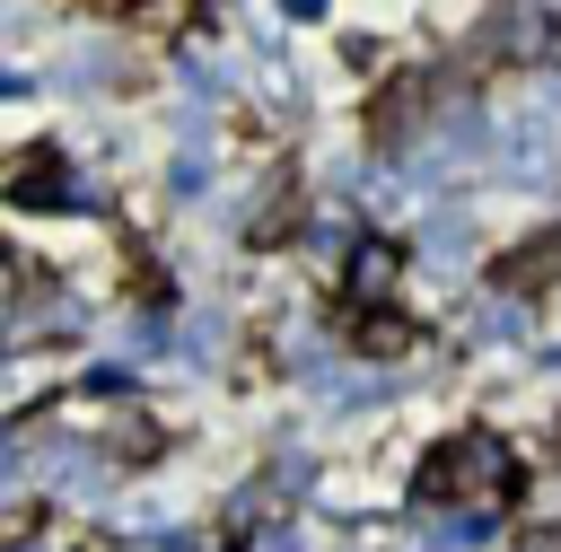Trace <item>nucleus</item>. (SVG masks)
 I'll use <instances>...</instances> for the list:
<instances>
[{"instance_id":"obj_1","label":"nucleus","mask_w":561,"mask_h":552,"mask_svg":"<svg viewBox=\"0 0 561 552\" xmlns=\"http://www.w3.org/2000/svg\"><path fill=\"white\" fill-rule=\"evenodd\" d=\"M517 482V456L500 429H456L421 456V499L430 508H500Z\"/></svg>"},{"instance_id":"obj_2","label":"nucleus","mask_w":561,"mask_h":552,"mask_svg":"<svg viewBox=\"0 0 561 552\" xmlns=\"http://www.w3.org/2000/svg\"><path fill=\"white\" fill-rule=\"evenodd\" d=\"M543 280H561V228H543V237H526L517 254H500L491 263V289H543Z\"/></svg>"},{"instance_id":"obj_3","label":"nucleus","mask_w":561,"mask_h":552,"mask_svg":"<svg viewBox=\"0 0 561 552\" xmlns=\"http://www.w3.org/2000/svg\"><path fill=\"white\" fill-rule=\"evenodd\" d=\"M9 202H18V210H53V202H79V184H70V166H61V158H44V149H35V158L9 175Z\"/></svg>"},{"instance_id":"obj_4","label":"nucleus","mask_w":561,"mask_h":552,"mask_svg":"<svg viewBox=\"0 0 561 552\" xmlns=\"http://www.w3.org/2000/svg\"><path fill=\"white\" fill-rule=\"evenodd\" d=\"M394 272H403V254H394L386 237H359V245H351V289H359V298H386Z\"/></svg>"},{"instance_id":"obj_5","label":"nucleus","mask_w":561,"mask_h":552,"mask_svg":"<svg viewBox=\"0 0 561 552\" xmlns=\"http://www.w3.org/2000/svg\"><path fill=\"white\" fill-rule=\"evenodd\" d=\"M351 342H359L368 359H403V350H412V324H403V315H386V307H368Z\"/></svg>"},{"instance_id":"obj_6","label":"nucleus","mask_w":561,"mask_h":552,"mask_svg":"<svg viewBox=\"0 0 561 552\" xmlns=\"http://www.w3.org/2000/svg\"><path fill=\"white\" fill-rule=\"evenodd\" d=\"M508 175H517V184H535V175H552V123H517V149H508Z\"/></svg>"},{"instance_id":"obj_7","label":"nucleus","mask_w":561,"mask_h":552,"mask_svg":"<svg viewBox=\"0 0 561 552\" xmlns=\"http://www.w3.org/2000/svg\"><path fill=\"white\" fill-rule=\"evenodd\" d=\"M430 254H465V219H456V210H438V228H430Z\"/></svg>"},{"instance_id":"obj_8","label":"nucleus","mask_w":561,"mask_h":552,"mask_svg":"<svg viewBox=\"0 0 561 552\" xmlns=\"http://www.w3.org/2000/svg\"><path fill=\"white\" fill-rule=\"evenodd\" d=\"M517 552H561V526H526V534H517Z\"/></svg>"},{"instance_id":"obj_9","label":"nucleus","mask_w":561,"mask_h":552,"mask_svg":"<svg viewBox=\"0 0 561 552\" xmlns=\"http://www.w3.org/2000/svg\"><path fill=\"white\" fill-rule=\"evenodd\" d=\"M280 9H289V18H324V0H280Z\"/></svg>"},{"instance_id":"obj_10","label":"nucleus","mask_w":561,"mask_h":552,"mask_svg":"<svg viewBox=\"0 0 561 552\" xmlns=\"http://www.w3.org/2000/svg\"><path fill=\"white\" fill-rule=\"evenodd\" d=\"M96 9H123V0H96Z\"/></svg>"},{"instance_id":"obj_11","label":"nucleus","mask_w":561,"mask_h":552,"mask_svg":"<svg viewBox=\"0 0 561 552\" xmlns=\"http://www.w3.org/2000/svg\"><path fill=\"white\" fill-rule=\"evenodd\" d=\"M18 552H26V543H18Z\"/></svg>"}]
</instances>
